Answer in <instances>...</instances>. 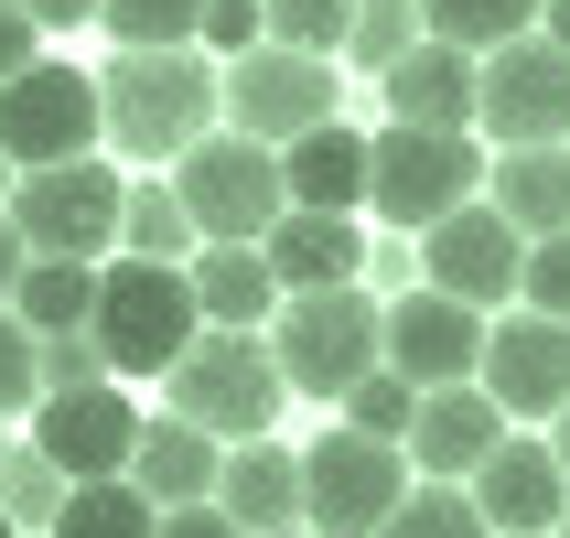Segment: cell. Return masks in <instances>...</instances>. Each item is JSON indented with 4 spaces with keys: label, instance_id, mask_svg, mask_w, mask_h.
Wrapping results in <instances>:
<instances>
[{
    "label": "cell",
    "instance_id": "obj_1",
    "mask_svg": "<svg viewBox=\"0 0 570 538\" xmlns=\"http://www.w3.org/2000/svg\"><path fill=\"white\" fill-rule=\"evenodd\" d=\"M97 119L129 162H184L216 129V55L194 43H119V65L97 76Z\"/></svg>",
    "mask_w": 570,
    "mask_h": 538
},
{
    "label": "cell",
    "instance_id": "obj_2",
    "mask_svg": "<svg viewBox=\"0 0 570 538\" xmlns=\"http://www.w3.org/2000/svg\"><path fill=\"white\" fill-rule=\"evenodd\" d=\"M161 388H173V420H194L205 442H269V420H281V355H269V334H226V323H205L173 366H161Z\"/></svg>",
    "mask_w": 570,
    "mask_h": 538
},
{
    "label": "cell",
    "instance_id": "obj_3",
    "mask_svg": "<svg viewBox=\"0 0 570 538\" xmlns=\"http://www.w3.org/2000/svg\"><path fill=\"white\" fill-rule=\"evenodd\" d=\"M97 355H108V378H161L173 355L205 334V313H194V281L173 270V258H97V313H87Z\"/></svg>",
    "mask_w": 570,
    "mask_h": 538
},
{
    "label": "cell",
    "instance_id": "obj_4",
    "mask_svg": "<svg viewBox=\"0 0 570 538\" xmlns=\"http://www.w3.org/2000/svg\"><path fill=\"white\" fill-rule=\"evenodd\" d=\"M377 323H387V302H366L355 281H334V291H281V313H269L281 388H291V399H345V388L377 366Z\"/></svg>",
    "mask_w": 570,
    "mask_h": 538
},
{
    "label": "cell",
    "instance_id": "obj_5",
    "mask_svg": "<svg viewBox=\"0 0 570 538\" xmlns=\"http://www.w3.org/2000/svg\"><path fill=\"white\" fill-rule=\"evenodd\" d=\"M474 194H484L474 129H399L387 119L377 140H366V216H387L399 237L442 226L452 205H474Z\"/></svg>",
    "mask_w": 570,
    "mask_h": 538
},
{
    "label": "cell",
    "instance_id": "obj_6",
    "mask_svg": "<svg viewBox=\"0 0 570 538\" xmlns=\"http://www.w3.org/2000/svg\"><path fill=\"white\" fill-rule=\"evenodd\" d=\"M173 194H184L194 237H237V248H258V237L291 216L281 151H269V140H237V129H205V140L173 162Z\"/></svg>",
    "mask_w": 570,
    "mask_h": 538
},
{
    "label": "cell",
    "instance_id": "obj_7",
    "mask_svg": "<svg viewBox=\"0 0 570 538\" xmlns=\"http://www.w3.org/2000/svg\"><path fill=\"white\" fill-rule=\"evenodd\" d=\"M119 173H108V162H43V173H11V205H0V216L22 226V248L32 258H119Z\"/></svg>",
    "mask_w": 570,
    "mask_h": 538
},
{
    "label": "cell",
    "instance_id": "obj_8",
    "mask_svg": "<svg viewBox=\"0 0 570 538\" xmlns=\"http://www.w3.org/2000/svg\"><path fill=\"white\" fill-rule=\"evenodd\" d=\"M399 496H410V452L399 442H366V431L334 420V431L302 452V528L313 538H377Z\"/></svg>",
    "mask_w": 570,
    "mask_h": 538
},
{
    "label": "cell",
    "instance_id": "obj_9",
    "mask_svg": "<svg viewBox=\"0 0 570 538\" xmlns=\"http://www.w3.org/2000/svg\"><path fill=\"white\" fill-rule=\"evenodd\" d=\"M474 129H495V151L570 140V55L549 32H517V43L474 55Z\"/></svg>",
    "mask_w": 570,
    "mask_h": 538
},
{
    "label": "cell",
    "instance_id": "obj_10",
    "mask_svg": "<svg viewBox=\"0 0 570 538\" xmlns=\"http://www.w3.org/2000/svg\"><path fill=\"white\" fill-rule=\"evenodd\" d=\"M97 140H108V119H97V76H87V65L32 55L22 76L0 87V151H11V173H43V162H87Z\"/></svg>",
    "mask_w": 570,
    "mask_h": 538
},
{
    "label": "cell",
    "instance_id": "obj_11",
    "mask_svg": "<svg viewBox=\"0 0 570 538\" xmlns=\"http://www.w3.org/2000/svg\"><path fill=\"white\" fill-rule=\"evenodd\" d=\"M216 108L237 140H302V129L334 119V55H291V43H248V55L216 76Z\"/></svg>",
    "mask_w": 570,
    "mask_h": 538
},
{
    "label": "cell",
    "instance_id": "obj_12",
    "mask_svg": "<svg viewBox=\"0 0 570 538\" xmlns=\"http://www.w3.org/2000/svg\"><path fill=\"white\" fill-rule=\"evenodd\" d=\"M474 388H484L507 420H560V410H570V323H549V313L484 323Z\"/></svg>",
    "mask_w": 570,
    "mask_h": 538
},
{
    "label": "cell",
    "instance_id": "obj_13",
    "mask_svg": "<svg viewBox=\"0 0 570 538\" xmlns=\"http://www.w3.org/2000/svg\"><path fill=\"white\" fill-rule=\"evenodd\" d=\"M129 442H140V410H129V388H119V378L32 399V452H43L65 485H87V475H129Z\"/></svg>",
    "mask_w": 570,
    "mask_h": 538
},
{
    "label": "cell",
    "instance_id": "obj_14",
    "mask_svg": "<svg viewBox=\"0 0 570 538\" xmlns=\"http://www.w3.org/2000/svg\"><path fill=\"white\" fill-rule=\"evenodd\" d=\"M420 270H431V291H452V302H474V313H495V302H517V270H528V237H517L495 205H452L442 226H420Z\"/></svg>",
    "mask_w": 570,
    "mask_h": 538
},
{
    "label": "cell",
    "instance_id": "obj_15",
    "mask_svg": "<svg viewBox=\"0 0 570 538\" xmlns=\"http://www.w3.org/2000/svg\"><path fill=\"white\" fill-rule=\"evenodd\" d=\"M474 355H484V313L452 302V291H431V281L410 302H387V323H377V366H399L410 388H463Z\"/></svg>",
    "mask_w": 570,
    "mask_h": 538
},
{
    "label": "cell",
    "instance_id": "obj_16",
    "mask_svg": "<svg viewBox=\"0 0 570 538\" xmlns=\"http://www.w3.org/2000/svg\"><path fill=\"white\" fill-rule=\"evenodd\" d=\"M463 496H474V517L495 538H549V528H560V507H570V475H560V452H549V442L507 431V442L463 475Z\"/></svg>",
    "mask_w": 570,
    "mask_h": 538
},
{
    "label": "cell",
    "instance_id": "obj_17",
    "mask_svg": "<svg viewBox=\"0 0 570 538\" xmlns=\"http://www.w3.org/2000/svg\"><path fill=\"white\" fill-rule=\"evenodd\" d=\"M507 442V410H495V399H484L474 378L463 388H420V410H410V475H431V485H463L484 463V452Z\"/></svg>",
    "mask_w": 570,
    "mask_h": 538
},
{
    "label": "cell",
    "instance_id": "obj_18",
    "mask_svg": "<svg viewBox=\"0 0 570 538\" xmlns=\"http://www.w3.org/2000/svg\"><path fill=\"white\" fill-rule=\"evenodd\" d=\"M216 507H226V528H237V538H281V528H302V452H281V442H226V463H216Z\"/></svg>",
    "mask_w": 570,
    "mask_h": 538
},
{
    "label": "cell",
    "instance_id": "obj_19",
    "mask_svg": "<svg viewBox=\"0 0 570 538\" xmlns=\"http://www.w3.org/2000/svg\"><path fill=\"white\" fill-rule=\"evenodd\" d=\"M377 87H387V119L399 129H474V55L463 43H431L420 32Z\"/></svg>",
    "mask_w": 570,
    "mask_h": 538
},
{
    "label": "cell",
    "instance_id": "obj_20",
    "mask_svg": "<svg viewBox=\"0 0 570 538\" xmlns=\"http://www.w3.org/2000/svg\"><path fill=\"white\" fill-rule=\"evenodd\" d=\"M281 194L313 216H366V129L323 119L302 140H281Z\"/></svg>",
    "mask_w": 570,
    "mask_h": 538
},
{
    "label": "cell",
    "instance_id": "obj_21",
    "mask_svg": "<svg viewBox=\"0 0 570 538\" xmlns=\"http://www.w3.org/2000/svg\"><path fill=\"white\" fill-rule=\"evenodd\" d=\"M258 258H269V281H281V291H334V281H355V270H366V226L291 205V216L258 237Z\"/></svg>",
    "mask_w": 570,
    "mask_h": 538
},
{
    "label": "cell",
    "instance_id": "obj_22",
    "mask_svg": "<svg viewBox=\"0 0 570 538\" xmlns=\"http://www.w3.org/2000/svg\"><path fill=\"white\" fill-rule=\"evenodd\" d=\"M216 463H226V442H205L194 420H140V442H129V485L151 496V507H205L216 496Z\"/></svg>",
    "mask_w": 570,
    "mask_h": 538
},
{
    "label": "cell",
    "instance_id": "obj_23",
    "mask_svg": "<svg viewBox=\"0 0 570 538\" xmlns=\"http://www.w3.org/2000/svg\"><path fill=\"white\" fill-rule=\"evenodd\" d=\"M184 281H194V313L226 323V334H258V323L281 313V281H269V258L237 248V237H205V248L184 258Z\"/></svg>",
    "mask_w": 570,
    "mask_h": 538
},
{
    "label": "cell",
    "instance_id": "obj_24",
    "mask_svg": "<svg viewBox=\"0 0 570 538\" xmlns=\"http://www.w3.org/2000/svg\"><path fill=\"white\" fill-rule=\"evenodd\" d=\"M517 237H570V140L539 151H495V194H484Z\"/></svg>",
    "mask_w": 570,
    "mask_h": 538
},
{
    "label": "cell",
    "instance_id": "obj_25",
    "mask_svg": "<svg viewBox=\"0 0 570 538\" xmlns=\"http://www.w3.org/2000/svg\"><path fill=\"white\" fill-rule=\"evenodd\" d=\"M151 528H161V507L129 475H87V485H65V507H55L43 538H151Z\"/></svg>",
    "mask_w": 570,
    "mask_h": 538
},
{
    "label": "cell",
    "instance_id": "obj_26",
    "mask_svg": "<svg viewBox=\"0 0 570 538\" xmlns=\"http://www.w3.org/2000/svg\"><path fill=\"white\" fill-rule=\"evenodd\" d=\"M11 313H22L32 334H87V313H97V270H87V258H22Z\"/></svg>",
    "mask_w": 570,
    "mask_h": 538
},
{
    "label": "cell",
    "instance_id": "obj_27",
    "mask_svg": "<svg viewBox=\"0 0 570 538\" xmlns=\"http://www.w3.org/2000/svg\"><path fill=\"white\" fill-rule=\"evenodd\" d=\"M119 248L129 258H173V270H184L205 237H194V216H184V194H173V184H129L119 194Z\"/></svg>",
    "mask_w": 570,
    "mask_h": 538
},
{
    "label": "cell",
    "instance_id": "obj_28",
    "mask_svg": "<svg viewBox=\"0 0 570 538\" xmlns=\"http://www.w3.org/2000/svg\"><path fill=\"white\" fill-rule=\"evenodd\" d=\"M420 32L463 43V55H495L517 32H539V0H420Z\"/></svg>",
    "mask_w": 570,
    "mask_h": 538
},
{
    "label": "cell",
    "instance_id": "obj_29",
    "mask_svg": "<svg viewBox=\"0 0 570 538\" xmlns=\"http://www.w3.org/2000/svg\"><path fill=\"white\" fill-rule=\"evenodd\" d=\"M377 538H495V528L474 517V496H463V485H410V496L387 507Z\"/></svg>",
    "mask_w": 570,
    "mask_h": 538
},
{
    "label": "cell",
    "instance_id": "obj_30",
    "mask_svg": "<svg viewBox=\"0 0 570 538\" xmlns=\"http://www.w3.org/2000/svg\"><path fill=\"white\" fill-rule=\"evenodd\" d=\"M345 410V431H366V442H410V410H420V388L399 378V366H366V378L334 399Z\"/></svg>",
    "mask_w": 570,
    "mask_h": 538
},
{
    "label": "cell",
    "instance_id": "obj_31",
    "mask_svg": "<svg viewBox=\"0 0 570 538\" xmlns=\"http://www.w3.org/2000/svg\"><path fill=\"white\" fill-rule=\"evenodd\" d=\"M410 43H420V0H355V22H345V65L387 76Z\"/></svg>",
    "mask_w": 570,
    "mask_h": 538
},
{
    "label": "cell",
    "instance_id": "obj_32",
    "mask_svg": "<svg viewBox=\"0 0 570 538\" xmlns=\"http://www.w3.org/2000/svg\"><path fill=\"white\" fill-rule=\"evenodd\" d=\"M55 507H65V475H55V463H43V452H0V517H11V528H55Z\"/></svg>",
    "mask_w": 570,
    "mask_h": 538
},
{
    "label": "cell",
    "instance_id": "obj_33",
    "mask_svg": "<svg viewBox=\"0 0 570 538\" xmlns=\"http://www.w3.org/2000/svg\"><path fill=\"white\" fill-rule=\"evenodd\" d=\"M258 22H269V43H291V55H345L355 0H258Z\"/></svg>",
    "mask_w": 570,
    "mask_h": 538
},
{
    "label": "cell",
    "instance_id": "obj_34",
    "mask_svg": "<svg viewBox=\"0 0 570 538\" xmlns=\"http://www.w3.org/2000/svg\"><path fill=\"white\" fill-rule=\"evenodd\" d=\"M97 22L119 32V43H194L205 0H97Z\"/></svg>",
    "mask_w": 570,
    "mask_h": 538
},
{
    "label": "cell",
    "instance_id": "obj_35",
    "mask_svg": "<svg viewBox=\"0 0 570 538\" xmlns=\"http://www.w3.org/2000/svg\"><path fill=\"white\" fill-rule=\"evenodd\" d=\"M517 313L570 323V237H528V270H517Z\"/></svg>",
    "mask_w": 570,
    "mask_h": 538
},
{
    "label": "cell",
    "instance_id": "obj_36",
    "mask_svg": "<svg viewBox=\"0 0 570 538\" xmlns=\"http://www.w3.org/2000/svg\"><path fill=\"white\" fill-rule=\"evenodd\" d=\"M32 378H43V399L55 388H97L108 355H97V334H32Z\"/></svg>",
    "mask_w": 570,
    "mask_h": 538
},
{
    "label": "cell",
    "instance_id": "obj_37",
    "mask_svg": "<svg viewBox=\"0 0 570 538\" xmlns=\"http://www.w3.org/2000/svg\"><path fill=\"white\" fill-rule=\"evenodd\" d=\"M248 43H269V22H258V0H205V22H194V55H248Z\"/></svg>",
    "mask_w": 570,
    "mask_h": 538
},
{
    "label": "cell",
    "instance_id": "obj_38",
    "mask_svg": "<svg viewBox=\"0 0 570 538\" xmlns=\"http://www.w3.org/2000/svg\"><path fill=\"white\" fill-rule=\"evenodd\" d=\"M32 399H43V378H32V323L0 302V420L32 410Z\"/></svg>",
    "mask_w": 570,
    "mask_h": 538
},
{
    "label": "cell",
    "instance_id": "obj_39",
    "mask_svg": "<svg viewBox=\"0 0 570 538\" xmlns=\"http://www.w3.org/2000/svg\"><path fill=\"white\" fill-rule=\"evenodd\" d=\"M32 55H43V22H32L22 0H0V87H11V76H22Z\"/></svg>",
    "mask_w": 570,
    "mask_h": 538
},
{
    "label": "cell",
    "instance_id": "obj_40",
    "mask_svg": "<svg viewBox=\"0 0 570 538\" xmlns=\"http://www.w3.org/2000/svg\"><path fill=\"white\" fill-rule=\"evenodd\" d=\"M151 538H237V528H226V507L205 496V507H161V528H151Z\"/></svg>",
    "mask_w": 570,
    "mask_h": 538
},
{
    "label": "cell",
    "instance_id": "obj_41",
    "mask_svg": "<svg viewBox=\"0 0 570 538\" xmlns=\"http://www.w3.org/2000/svg\"><path fill=\"white\" fill-rule=\"evenodd\" d=\"M43 32H76V22H97V0H22Z\"/></svg>",
    "mask_w": 570,
    "mask_h": 538
},
{
    "label": "cell",
    "instance_id": "obj_42",
    "mask_svg": "<svg viewBox=\"0 0 570 538\" xmlns=\"http://www.w3.org/2000/svg\"><path fill=\"white\" fill-rule=\"evenodd\" d=\"M22 258H32V248H22V226L0 216V302H11V281H22Z\"/></svg>",
    "mask_w": 570,
    "mask_h": 538
},
{
    "label": "cell",
    "instance_id": "obj_43",
    "mask_svg": "<svg viewBox=\"0 0 570 538\" xmlns=\"http://www.w3.org/2000/svg\"><path fill=\"white\" fill-rule=\"evenodd\" d=\"M539 32H549V43L570 55V0H539Z\"/></svg>",
    "mask_w": 570,
    "mask_h": 538
},
{
    "label": "cell",
    "instance_id": "obj_44",
    "mask_svg": "<svg viewBox=\"0 0 570 538\" xmlns=\"http://www.w3.org/2000/svg\"><path fill=\"white\" fill-rule=\"evenodd\" d=\"M549 452H560V475H570V410H560V420H549Z\"/></svg>",
    "mask_w": 570,
    "mask_h": 538
},
{
    "label": "cell",
    "instance_id": "obj_45",
    "mask_svg": "<svg viewBox=\"0 0 570 538\" xmlns=\"http://www.w3.org/2000/svg\"><path fill=\"white\" fill-rule=\"evenodd\" d=\"M0 205H11V151H0Z\"/></svg>",
    "mask_w": 570,
    "mask_h": 538
},
{
    "label": "cell",
    "instance_id": "obj_46",
    "mask_svg": "<svg viewBox=\"0 0 570 538\" xmlns=\"http://www.w3.org/2000/svg\"><path fill=\"white\" fill-rule=\"evenodd\" d=\"M549 538H570V507H560V528H549Z\"/></svg>",
    "mask_w": 570,
    "mask_h": 538
},
{
    "label": "cell",
    "instance_id": "obj_47",
    "mask_svg": "<svg viewBox=\"0 0 570 538\" xmlns=\"http://www.w3.org/2000/svg\"><path fill=\"white\" fill-rule=\"evenodd\" d=\"M0 538H22V528H11V517H0Z\"/></svg>",
    "mask_w": 570,
    "mask_h": 538
},
{
    "label": "cell",
    "instance_id": "obj_48",
    "mask_svg": "<svg viewBox=\"0 0 570 538\" xmlns=\"http://www.w3.org/2000/svg\"><path fill=\"white\" fill-rule=\"evenodd\" d=\"M281 538H313V528H281Z\"/></svg>",
    "mask_w": 570,
    "mask_h": 538
},
{
    "label": "cell",
    "instance_id": "obj_49",
    "mask_svg": "<svg viewBox=\"0 0 570 538\" xmlns=\"http://www.w3.org/2000/svg\"><path fill=\"white\" fill-rule=\"evenodd\" d=\"M0 452H11V442H0Z\"/></svg>",
    "mask_w": 570,
    "mask_h": 538
}]
</instances>
